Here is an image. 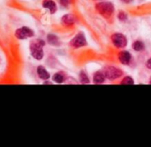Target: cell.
Instances as JSON below:
<instances>
[{
  "label": "cell",
  "mask_w": 151,
  "mask_h": 147,
  "mask_svg": "<svg viewBox=\"0 0 151 147\" xmlns=\"http://www.w3.org/2000/svg\"><path fill=\"white\" fill-rule=\"evenodd\" d=\"M96 11L103 15L105 18H109L112 15L113 11H114V6L111 3L109 2H103V3H99L96 4Z\"/></svg>",
  "instance_id": "1"
},
{
  "label": "cell",
  "mask_w": 151,
  "mask_h": 147,
  "mask_svg": "<svg viewBox=\"0 0 151 147\" xmlns=\"http://www.w3.org/2000/svg\"><path fill=\"white\" fill-rule=\"evenodd\" d=\"M43 45H44V42L42 41L41 40H37L31 43L30 50L34 58L37 60H41L43 57V50H42Z\"/></svg>",
  "instance_id": "2"
},
{
  "label": "cell",
  "mask_w": 151,
  "mask_h": 147,
  "mask_svg": "<svg viewBox=\"0 0 151 147\" xmlns=\"http://www.w3.org/2000/svg\"><path fill=\"white\" fill-rule=\"evenodd\" d=\"M111 41H112V43L114 44V46H116L117 48H125L127 46V39L126 37L121 34H114L112 36H111Z\"/></svg>",
  "instance_id": "3"
},
{
  "label": "cell",
  "mask_w": 151,
  "mask_h": 147,
  "mask_svg": "<svg viewBox=\"0 0 151 147\" xmlns=\"http://www.w3.org/2000/svg\"><path fill=\"white\" fill-rule=\"evenodd\" d=\"M122 75V71L115 67H109L105 71V76L110 80H114Z\"/></svg>",
  "instance_id": "4"
},
{
  "label": "cell",
  "mask_w": 151,
  "mask_h": 147,
  "mask_svg": "<svg viewBox=\"0 0 151 147\" xmlns=\"http://www.w3.org/2000/svg\"><path fill=\"white\" fill-rule=\"evenodd\" d=\"M34 34L33 31L31 29H29L28 27H22V28H19L18 29L16 32H15V36L18 38V39H26V38H29V37H32Z\"/></svg>",
  "instance_id": "5"
},
{
  "label": "cell",
  "mask_w": 151,
  "mask_h": 147,
  "mask_svg": "<svg viewBox=\"0 0 151 147\" xmlns=\"http://www.w3.org/2000/svg\"><path fill=\"white\" fill-rule=\"evenodd\" d=\"M86 44V39L82 34H77L71 41V46H73V48H81L82 46H85Z\"/></svg>",
  "instance_id": "6"
},
{
  "label": "cell",
  "mask_w": 151,
  "mask_h": 147,
  "mask_svg": "<svg viewBox=\"0 0 151 147\" xmlns=\"http://www.w3.org/2000/svg\"><path fill=\"white\" fill-rule=\"evenodd\" d=\"M119 59L123 64H128L131 61V55L127 51H122L119 54Z\"/></svg>",
  "instance_id": "7"
},
{
  "label": "cell",
  "mask_w": 151,
  "mask_h": 147,
  "mask_svg": "<svg viewBox=\"0 0 151 147\" xmlns=\"http://www.w3.org/2000/svg\"><path fill=\"white\" fill-rule=\"evenodd\" d=\"M42 5L44 8L49 9L51 13H54L57 11V5L52 0H44L42 3Z\"/></svg>",
  "instance_id": "8"
},
{
  "label": "cell",
  "mask_w": 151,
  "mask_h": 147,
  "mask_svg": "<svg viewBox=\"0 0 151 147\" xmlns=\"http://www.w3.org/2000/svg\"><path fill=\"white\" fill-rule=\"evenodd\" d=\"M37 74H38L39 78H42V79H43V80H46V79H48L50 78L49 72L42 66H39L38 67V69H37Z\"/></svg>",
  "instance_id": "9"
},
{
  "label": "cell",
  "mask_w": 151,
  "mask_h": 147,
  "mask_svg": "<svg viewBox=\"0 0 151 147\" xmlns=\"http://www.w3.org/2000/svg\"><path fill=\"white\" fill-rule=\"evenodd\" d=\"M62 21L66 26H72L75 22V18L72 14H67V15H65L62 18Z\"/></svg>",
  "instance_id": "10"
},
{
  "label": "cell",
  "mask_w": 151,
  "mask_h": 147,
  "mask_svg": "<svg viewBox=\"0 0 151 147\" xmlns=\"http://www.w3.org/2000/svg\"><path fill=\"white\" fill-rule=\"evenodd\" d=\"M104 81V76L102 72L97 71L94 76V82L96 84H102Z\"/></svg>",
  "instance_id": "11"
},
{
  "label": "cell",
  "mask_w": 151,
  "mask_h": 147,
  "mask_svg": "<svg viewBox=\"0 0 151 147\" xmlns=\"http://www.w3.org/2000/svg\"><path fill=\"white\" fill-rule=\"evenodd\" d=\"M48 41L49 43H50L51 45H55V46H58L59 45V42H58V39L57 38V36H55L54 34H49L48 37Z\"/></svg>",
  "instance_id": "12"
},
{
  "label": "cell",
  "mask_w": 151,
  "mask_h": 147,
  "mask_svg": "<svg viewBox=\"0 0 151 147\" xmlns=\"http://www.w3.org/2000/svg\"><path fill=\"white\" fill-rule=\"evenodd\" d=\"M133 49L135 50V51H142L143 49H144V44L140 41H137L135 42H134L133 44Z\"/></svg>",
  "instance_id": "13"
},
{
  "label": "cell",
  "mask_w": 151,
  "mask_h": 147,
  "mask_svg": "<svg viewBox=\"0 0 151 147\" xmlns=\"http://www.w3.org/2000/svg\"><path fill=\"white\" fill-rule=\"evenodd\" d=\"M53 79L57 83H62L65 80V76L62 73H56L53 77Z\"/></svg>",
  "instance_id": "14"
},
{
  "label": "cell",
  "mask_w": 151,
  "mask_h": 147,
  "mask_svg": "<svg viewBox=\"0 0 151 147\" xmlns=\"http://www.w3.org/2000/svg\"><path fill=\"white\" fill-rule=\"evenodd\" d=\"M80 80L82 84H88L89 83V80H88V76L86 75V73L84 71H81V74H80Z\"/></svg>",
  "instance_id": "15"
},
{
  "label": "cell",
  "mask_w": 151,
  "mask_h": 147,
  "mask_svg": "<svg viewBox=\"0 0 151 147\" xmlns=\"http://www.w3.org/2000/svg\"><path fill=\"white\" fill-rule=\"evenodd\" d=\"M121 84H123V85H134V80L130 77H127L122 80Z\"/></svg>",
  "instance_id": "16"
},
{
  "label": "cell",
  "mask_w": 151,
  "mask_h": 147,
  "mask_svg": "<svg viewBox=\"0 0 151 147\" xmlns=\"http://www.w3.org/2000/svg\"><path fill=\"white\" fill-rule=\"evenodd\" d=\"M119 19L120 20H126V19H127V14H126L125 12L120 11V12L119 13Z\"/></svg>",
  "instance_id": "17"
},
{
  "label": "cell",
  "mask_w": 151,
  "mask_h": 147,
  "mask_svg": "<svg viewBox=\"0 0 151 147\" xmlns=\"http://www.w3.org/2000/svg\"><path fill=\"white\" fill-rule=\"evenodd\" d=\"M69 2H70V0H60L61 4H63L64 6H67L69 4Z\"/></svg>",
  "instance_id": "18"
},
{
  "label": "cell",
  "mask_w": 151,
  "mask_h": 147,
  "mask_svg": "<svg viewBox=\"0 0 151 147\" xmlns=\"http://www.w3.org/2000/svg\"><path fill=\"white\" fill-rule=\"evenodd\" d=\"M147 66H148V68L151 69V58H150V59L148 60V63H147Z\"/></svg>",
  "instance_id": "19"
},
{
  "label": "cell",
  "mask_w": 151,
  "mask_h": 147,
  "mask_svg": "<svg viewBox=\"0 0 151 147\" xmlns=\"http://www.w3.org/2000/svg\"><path fill=\"white\" fill-rule=\"evenodd\" d=\"M121 1H123V2H126V3H129V2H131L132 0H121Z\"/></svg>",
  "instance_id": "20"
}]
</instances>
